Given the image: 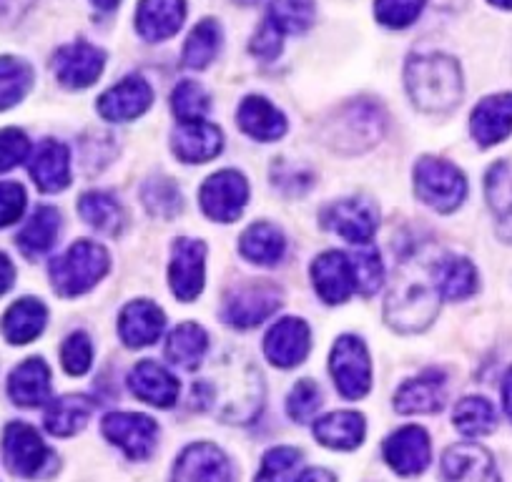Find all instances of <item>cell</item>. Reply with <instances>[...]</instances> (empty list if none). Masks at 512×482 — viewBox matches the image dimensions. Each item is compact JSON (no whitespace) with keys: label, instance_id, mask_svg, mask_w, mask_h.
<instances>
[{"label":"cell","instance_id":"obj_58","mask_svg":"<svg viewBox=\"0 0 512 482\" xmlns=\"http://www.w3.org/2000/svg\"><path fill=\"white\" fill-rule=\"evenodd\" d=\"M490 3L497 8H505V11H512V0H490Z\"/></svg>","mask_w":512,"mask_h":482},{"label":"cell","instance_id":"obj_18","mask_svg":"<svg viewBox=\"0 0 512 482\" xmlns=\"http://www.w3.org/2000/svg\"><path fill=\"white\" fill-rule=\"evenodd\" d=\"M171 482H231L229 457L211 442H196L179 455Z\"/></svg>","mask_w":512,"mask_h":482},{"label":"cell","instance_id":"obj_27","mask_svg":"<svg viewBox=\"0 0 512 482\" xmlns=\"http://www.w3.org/2000/svg\"><path fill=\"white\" fill-rule=\"evenodd\" d=\"M31 176L46 194H56L71 184V151L61 141H43L31 159Z\"/></svg>","mask_w":512,"mask_h":482},{"label":"cell","instance_id":"obj_52","mask_svg":"<svg viewBox=\"0 0 512 482\" xmlns=\"http://www.w3.org/2000/svg\"><path fill=\"white\" fill-rule=\"evenodd\" d=\"M282 36L284 33L267 18V21L259 26V31L254 33V38H251V53H254L256 58L272 61V58H277L279 51H282Z\"/></svg>","mask_w":512,"mask_h":482},{"label":"cell","instance_id":"obj_25","mask_svg":"<svg viewBox=\"0 0 512 482\" xmlns=\"http://www.w3.org/2000/svg\"><path fill=\"white\" fill-rule=\"evenodd\" d=\"M236 124L254 141H277L287 134L284 113L264 96H249L236 111Z\"/></svg>","mask_w":512,"mask_h":482},{"label":"cell","instance_id":"obj_11","mask_svg":"<svg viewBox=\"0 0 512 482\" xmlns=\"http://www.w3.org/2000/svg\"><path fill=\"white\" fill-rule=\"evenodd\" d=\"M101 430L108 442L121 447L131 460H146L154 452L159 425L139 412H111L103 417Z\"/></svg>","mask_w":512,"mask_h":482},{"label":"cell","instance_id":"obj_41","mask_svg":"<svg viewBox=\"0 0 512 482\" xmlns=\"http://www.w3.org/2000/svg\"><path fill=\"white\" fill-rule=\"evenodd\" d=\"M452 422L457 430L467 437H482L490 435L497 427V412L485 397H465L457 402L455 412H452Z\"/></svg>","mask_w":512,"mask_h":482},{"label":"cell","instance_id":"obj_8","mask_svg":"<svg viewBox=\"0 0 512 482\" xmlns=\"http://www.w3.org/2000/svg\"><path fill=\"white\" fill-rule=\"evenodd\" d=\"M329 367H332L334 385L347 400H362L372 387L369 352L362 339L354 337V334H344L334 342Z\"/></svg>","mask_w":512,"mask_h":482},{"label":"cell","instance_id":"obj_17","mask_svg":"<svg viewBox=\"0 0 512 482\" xmlns=\"http://www.w3.org/2000/svg\"><path fill=\"white\" fill-rule=\"evenodd\" d=\"M154 103V88L141 76H128L98 98V113L106 121H134Z\"/></svg>","mask_w":512,"mask_h":482},{"label":"cell","instance_id":"obj_54","mask_svg":"<svg viewBox=\"0 0 512 482\" xmlns=\"http://www.w3.org/2000/svg\"><path fill=\"white\" fill-rule=\"evenodd\" d=\"M16 282V269H13V262L6 257V254L0 252V297L8 292Z\"/></svg>","mask_w":512,"mask_h":482},{"label":"cell","instance_id":"obj_40","mask_svg":"<svg viewBox=\"0 0 512 482\" xmlns=\"http://www.w3.org/2000/svg\"><path fill=\"white\" fill-rule=\"evenodd\" d=\"M33 86V68L16 56H0V111L18 106Z\"/></svg>","mask_w":512,"mask_h":482},{"label":"cell","instance_id":"obj_15","mask_svg":"<svg viewBox=\"0 0 512 482\" xmlns=\"http://www.w3.org/2000/svg\"><path fill=\"white\" fill-rule=\"evenodd\" d=\"M309 344H312V332H309L307 322L297 317H287L267 332L264 354H267L274 367L292 370V367L304 362V357L309 354Z\"/></svg>","mask_w":512,"mask_h":482},{"label":"cell","instance_id":"obj_49","mask_svg":"<svg viewBox=\"0 0 512 482\" xmlns=\"http://www.w3.org/2000/svg\"><path fill=\"white\" fill-rule=\"evenodd\" d=\"M93 362V344L86 332H73L61 347V365L68 375L81 377L91 370Z\"/></svg>","mask_w":512,"mask_h":482},{"label":"cell","instance_id":"obj_30","mask_svg":"<svg viewBox=\"0 0 512 482\" xmlns=\"http://www.w3.org/2000/svg\"><path fill=\"white\" fill-rule=\"evenodd\" d=\"M485 196L495 214L500 239L512 244V159L490 166L485 176Z\"/></svg>","mask_w":512,"mask_h":482},{"label":"cell","instance_id":"obj_7","mask_svg":"<svg viewBox=\"0 0 512 482\" xmlns=\"http://www.w3.org/2000/svg\"><path fill=\"white\" fill-rule=\"evenodd\" d=\"M279 307H282V292L277 289V284L244 282L229 289L221 317L231 327L251 329L272 317Z\"/></svg>","mask_w":512,"mask_h":482},{"label":"cell","instance_id":"obj_50","mask_svg":"<svg viewBox=\"0 0 512 482\" xmlns=\"http://www.w3.org/2000/svg\"><path fill=\"white\" fill-rule=\"evenodd\" d=\"M31 154V141L21 129L0 131V174L16 169Z\"/></svg>","mask_w":512,"mask_h":482},{"label":"cell","instance_id":"obj_28","mask_svg":"<svg viewBox=\"0 0 512 482\" xmlns=\"http://www.w3.org/2000/svg\"><path fill=\"white\" fill-rule=\"evenodd\" d=\"M8 395L18 407H41L51 397V370L43 359L31 357L8 377Z\"/></svg>","mask_w":512,"mask_h":482},{"label":"cell","instance_id":"obj_45","mask_svg":"<svg viewBox=\"0 0 512 482\" xmlns=\"http://www.w3.org/2000/svg\"><path fill=\"white\" fill-rule=\"evenodd\" d=\"M209 103V93L194 81H181L171 93V108H174V116L179 118V124L201 121L209 113Z\"/></svg>","mask_w":512,"mask_h":482},{"label":"cell","instance_id":"obj_43","mask_svg":"<svg viewBox=\"0 0 512 482\" xmlns=\"http://www.w3.org/2000/svg\"><path fill=\"white\" fill-rule=\"evenodd\" d=\"M349 259H352V269H354V279H357V292L369 297V294L377 292L382 287L384 279V269H382V259H379L377 247H369V244H362L349 252Z\"/></svg>","mask_w":512,"mask_h":482},{"label":"cell","instance_id":"obj_33","mask_svg":"<svg viewBox=\"0 0 512 482\" xmlns=\"http://www.w3.org/2000/svg\"><path fill=\"white\" fill-rule=\"evenodd\" d=\"M364 432V417L359 412H332V415H324L322 420L314 422V437L317 442H322L324 447H332V450H354V447L362 445Z\"/></svg>","mask_w":512,"mask_h":482},{"label":"cell","instance_id":"obj_23","mask_svg":"<svg viewBox=\"0 0 512 482\" xmlns=\"http://www.w3.org/2000/svg\"><path fill=\"white\" fill-rule=\"evenodd\" d=\"M184 21V0H141L139 8H136V31L149 43H159L176 36Z\"/></svg>","mask_w":512,"mask_h":482},{"label":"cell","instance_id":"obj_46","mask_svg":"<svg viewBox=\"0 0 512 482\" xmlns=\"http://www.w3.org/2000/svg\"><path fill=\"white\" fill-rule=\"evenodd\" d=\"M302 462V452L297 447H274L264 455L262 470L254 482H292Z\"/></svg>","mask_w":512,"mask_h":482},{"label":"cell","instance_id":"obj_13","mask_svg":"<svg viewBox=\"0 0 512 482\" xmlns=\"http://www.w3.org/2000/svg\"><path fill=\"white\" fill-rule=\"evenodd\" d=\"M324 226L337 231L342 239L352 241V244H367L377 231V206L364 196H352V199L337 201L329 206L322 216Z\"/></svg>","mask_w":512,"mask_h":482},{"label":"cell","instance_id":"obj_22","mask_svg":"<svg viewBox=\"0 0 512 482\" xmlns=\"http://www.w3.org/2000/svg\"><path fill=\"white\" fill-rule=\"evenodd\" d=\"M164 327V312L159 304L149 302V299H136L118 317V334H121L123 344H128L131 349L151 347L161 337Z\"/></svg>","mask_w":512,"mask_h":482},{"label":"cell","instance_id":"obj_59","mask_svg":"<svg viewBox=\"0 0 512 482\" xmlns=\"http://www.w3.org/2000/svg\"><path fill=\"white\" fill-rule=\"evenodd\" d=\"M239 6H254V3H259V0H236Z\"/></svg>","mask_w":512,"mask_h":482},{"label":"cell","instance_id":"obj_57","mask_svg":"<svg viewBox=\"0 0 512 482\" xmlns=\"http://www.w3.org/2000/svg\"><path fill=\"white\" fill-rule=\"evenodd\" d=\"M91 3L98 8V11L111 13V11H116L118 3H121V0H91Z\"/></svg>","mask_w":512,"mask_h":482},{"label":"cell","instance_id":"obj_36","mask_svg":"<svg viewBox=\"0 0 512 482\" xmlns=\"http://www.w3.org/2000/svg\"><path fill=\"white\" fill-rule=\"evenodd\" d=\"M58 229H61V214L53 206H38L18 234V247L26 257H41V254L51 252V247L56 244Z\"/></svg>","mask_w":512,"mask_h":482},{"label":"cell","instance_id":"obj_4","mask_svg":"<svg viewBox=\"0 0 512 482\" xmlns=\"http://www.w3.org/2000/svg\"><path fill=\"white\" fill-rule=\"evenodd\" d=\"M384 126L387 118L379 103L362 98L334 113L332 121L324 126V141L342 154H357L382 139Z\"/></svg>","mask_w":512,"mask_h":482},{"label":"cell","instance_id":"obj_20","mask_svg":"<svg viewBox=\"0 0 512 482\" xmlns=\"http://www.w3.org/2000/svg\"><path fill=\"white\" fill-rule=\"evenodd\" d=\"M442 480L445 482H500L495 460L480 445H452L442 455Z\"/></svg>","mask_w":512,"mask_h":482},{"label":"cell","instance_id":"obj_37","mask_svg":"<svg viewBox=\"0 0 512 482\" xmlns=\"http://www.w3.org/2000/svg\"><path fill=\"white\" fill-rule=\"evenodd\" d=\"M206 349H209V334L199 324H181L166 339V359L184 370L201 367Z\"/></svg>","mask_w":512,"mask_h":482},{"label":"cell","instance_id":"obj_26","mask_svg":"<svg viewBox=\"0 0 512 482\" xmlns=\"http://www.w3.org/2000/svg\"><path fill=\"white\" fill-rule=\"evenodd\" d=\"M128 387L141 402L169 410L179 400V380L156 362H141L128 375Z\"/></svg>","mask_w":512,"mask_h":482},{"label":"cell","instance_id":"obj_10","mask_svg":"<svg viewBox=\"0 0 512 482\" xmlns=\"http://www.w3.org/2000/svg\"><path fill=\"white\" fill-rule=\"evenodd\" d=\"M249 201V184L234 169H224L211 174L199 191V204L211 221L231 224L241 216Z\"/></svg>","mask_w":512,"mask_h":482},{"label":"cell","instance_id":"obj_39","mask_svg":"<svg viewBox=\"0 0 512 482\" xmlns=\"http://www.w3.org/2000/svg\"><path fill=\"white\" fill-rule=\"evenodd\" d=\"M221 46V26L214 18L201 21L194 31L189 33L184 43V66L194 71H204L216 58Z\"/></svg>","mask_w":512,"mask_h":482},{"label":"cell","instance_id":"obj_51","mask_svg":"<svg viewBox=\"0 0 512 482\" xmlns=\"http://www.w3.org/2000/svg\"><path fill=\"white\" fill-rule=\"evenodd\" d=\"M26 211V189L16 181L0 184V229L16 224Z\"/></svg>","mask_w":512,"mask_h":482},{"label":"cell","instance_id":"obj_38","mask_svg":"<svg viewBox=\"0 0 512 482\" xmlns=\"http://www.w3.org/2000/svg\"><path fill=\"white\" fill-rule=\"evenodd\" d=\"M78 211H81V219L91 229L101 231V234H118L123 226L121 204L108 191H88V194H83L78 199Z\"/></svg>","mask_w":512,"mask_h":482},{"label":"cell","instance_id":"obj_42","mask_svg":"<svg viewBox=\"0 0 512 482\" xmlns=\"http://www.w3.org/2000/svg\"><path fill=\"white\" fill-rule=\"evenodd\" d=\"M314 3L312 0H272L269 6V21L284 33V36H297V33H307L312 28Z\"/></svg>","mask_w":512,"mask_h":482},{"label":"cell","instance_id":"obj_53","mask_svg":"<svg viewBox=\"0 0 512 482\" xmlns=\"http://www.w3.org/2000/svg\"><path fill=\"white\" fill-rule=\"evenodd\" d=\"M274 184L287 194H304L312 186V174L307 169H297V164L274 166Z\"/></svg>","mask_w":512,"mask_h":482},{"label":"cell","instance_id":"obj_56","mask_svg":"<svg viewBox=\"0 0 512 482\" xmlns=\"http://www.w3.org/2000/svg\"><path fill=\"white\" fill-rule=\"evenodd\" d=\"M502 405H505L507 417L512 420V367L507 370L505 382H502Z\"/></svg>","mask_w":512,"mask_h":482},{"label":"cell","instance_id":"obj_6","mask_svg":"<svg viewBox=\"0 0 512 482\" xmlns=\"http://www.w3.org/2000/svg\"><path fill=\"white\" fill-rule=\"evenodd\" d=\"M415 194L422 204L440 214H450L465 201L467 181L457 166L437 156H425L415 166Z\"/></svg>","mask_w":512,"mask_h":482},{"label":"cell","instance_id":"obj_19","mask_svg":"<svg viewBox=\"0 0 512 482\" xmlns=\"http://www.w3.org/2000/svg\"><path fill=\"white\" fill-rule=\"evenodd\" d=\"M312 282L327 304H342L357 292L352 259L347 252H324L314 259Z\"/></svg>","mask_w":512,"mask_h":482},{"label":"cell","instance_id":"obj_29","mask_svg":"<svg viewBox=\"0 0 512 482\" xmlns=\"http://www.w3.org/2000/svg\"><path fill=\"white\" fill-rule=\"evenodd\" d=\"M445 375L437 370L425 372L415 380L405 382L395 395V407L402 415H422V412H440L445 405Z\"/></svg>","mask_w":512,"mask_h":482},{"label":"cell","instance_id":"obj_9","mask_svg":"<svg viewBox=\"0 0 512 482\" xmlns=\"http://www.w3.org/2000/svg\"><path fill=\"white\" fill-rule=\"evenodd\" d=\"M3 460L13 475L41 477L56 462V455L48 450L36 427L26 422H11L3 432Z\"/></svg>","mask_w":512,"mask_h":482},{"label":"cell","instance_id":"obj_35","mask_svg":"<svg viewBox=\"0 0 512 482\" xmlns=\"http://www.w3.org/2000/svg\"><path fill=\"white\" fill-rule=\"evenodd\" d=\"M432 282L440 297L457 302L475 294L477 289V272L470 259L465 257H445L432 269Z\"/></svg>","mask_w":512,"mask_h":482},{"label":"cell","instance_id":"obj_2","mask_svg":"<svg viewBox=\"0 0 512 482\" xmlns=\"http://www.w3.org/2000/svg\"><path fill=\"white\" fill-rule=\"evenodd\" d=\"M407 93L422 111H450L462 98V71L445 53L412 56L405 68Z\"/></svg>","mask_w":512,"mask_h":482},{"label":"cell","instance_id":"obj_24","mask_svg":"<svg viewBox=\"0 0 512 482\" xmlns=\"http://www.w3.org/2000/svg\"><path fill=\"white\" fill-rule=\"evenodd\" d=\"M221 131L206 121H189L179 124L171 134V146H174L176 159L184 164H204L214 156L221 154Z\"/></svg>","mask_w":512,"mask_h":482},{"label":"cell","instance_id":"obj_21","mask_svg":"<svg viewBox=\"0 0 512 482\" xmlns=\"http://www.w3.org/2000/svg\"><path fill=\"white\" fill-rule=\"evenodd\" d=\"M470 131L482 149L505 141L512 134V93L482 98L470 116Z\"/></svg>","mask_w":512,"mask_h":482},{"label":"cell","instance_id":"obj_12","mask_svg":"<svg viewBox=\"0 0 512 482\" xmlns=\"http://www.w3.org/2000/svg\"><path fill=\"white\" fill-rule=\"evenodd\" d=\"M106 66V53L86 41L58 48L53 56V73L66 88H88L101 78Z\"/></svg>","mask_w":512,"mask_h":482},{"label":"cell","instance_id":"obj_47","mask_svg":"<svg viewBox=\"0 0 512 482\" xmlns=\"http://www.w3.org/2000/svg\"><path fill=\"white\" fill-rule=\"evenodd\" d=\"M425 0H374V16L384 28H400L412 26L420 18Z\"/></svg>","mask_w":512,"mask_h":482},{"label":"cell","instance_id":"obj_32","mask_svg":"<svg viewBox=\"0 0 512 482\" xmlns=\"http://www.w3.org/2000/svg\"><path fill=\"white\" fill-rule=\"evenodd\" d=\"M239 252L259 267H277L287 252V239L274 224L259 221L239 236Z\"/></svg>","mask_w":512,"mask_h":482},{"label":"cell","instance_id":"obj_48","mask_svg":"<svg viewBox=\"0 0 512 482\" xmlns=\"http://www.w3.org/2000/svg\"><path fill=\"white\" fill-rule=\"evenodd\" d=\"M319 407H322V390H319L317 382L302 380L294 385L292 392H289L287 412L294 422H299V425L312 420L319 412Z\"/></svg>","mask_w":512,"mask_h":482},{"label":"cell","instance_id":"obj_34","mask_svg":"<svg viewBox=\"0 0 512 482\" xmlns=\"http://www.w3.org/2000/svg\"><path fill=\"white\" fill-rule=\"evenodd\" d=\"M93 410H96V402L86 395H66L58 397L56 402H51L46 410V430L56 437H71L76 432H81L86 427V422L91 420Z\"/></svg>","mask_w":512,"mask_h":482},{"label":"cell","instance_id":"obj_31","mask_svg":"<svg viewBox=\"0 0 512 482\" xmlns=\"http://www.w3.org/2000/svg\"><path fill=\"white\" fill-rule=\"evenodd\" d=\"M46 322V304L36 297H23L16 304H11V309L3 314V337L11 344H16V347H21V344H28L36 337H41Z\"/></svg>","mask_w":512,"mask_h":482},{"label":"cell","instance_id":"obj_3","mask_svg":"<svg viewBox=\"0 0 512 482\" xmlns=\"http://www.w3.org/2000/svg\"><path fill=\"white\" fill-rule=\"evenodd\" d=\"M108 252L96 241L81 239L51 262V282L61 297H81L91 292L108 272Z\"/></svg>","mask_w":512,"mask_h":482},{"label":"cell","instance_id":"obj_1","mask_svg":"<svg viewBox=\"0 0 512 482\" xmlns=\"http://www.w3.org/2000/svg\"><path fill=\"white\" fill-rule=\"evenodd\" d=\"M191 402L196 410L211 412L224 422L249 425L264 405L262 375L241 354H224L191 385Z\"/></svg>","mask_w":512,"mask_h":482},{"label":"cell","instance_id":"obj_44","mask_svg":"<svg viewBox=\"0 0 512 482\" xmlns=\"http://www.w3.org/2000/svg\"><path fill=\"white\" fill-rule=\"evenodd\" d=\"M141 199H144V206L154 216H164V219H171L181 211V191L179 186L171 179H164V176H154L151 181H146L144 191H141Z\"/></svg>","mask_w":512,"mask_h":482},{"label":"cell","instance_id":"obj_14","mask_svg":"<svg viewBox=\"0 0 512 482\" xmlns=\"http://www.w3.org/2000/svg\"><path fill=\"white\" fill-rule=\"evenodd\" d=\"M384 460L397 475H420L427 470L432 460L430 450V435H427L422 427L407 425L402 430L392 432L387 440H384Z\"/></svg>","mask_w":512,"mask_h":482},{"label":"cell","instance_id":"obj_5","mask_svg":"<svg viewBox=\"0 0 512 482\" xmlns=\"http://www.w3.org/2000/svg\"><path fill=\"white\" fill-rule=\"evenodd\" d=\"M437 304H440V294H437L435 282L427 284L422 274H405L387 297L384 317L400 332H420L430 327L432 319L437 317Z\"/></svg>","mask_w":512,"mask_h":482},{"label":"cell","instance_id":"obj_55","mask_svg":"<svg viewBox=\"0 0 512 482\" xmlns=\"http://www.w3.org/2000/svg\"><path fill=\"white\" fill-rule=\"evenodd\" d=\"M297 482H337L329 470H319V467H312V470H304L302 477Z\"/></svg>","mask_w":512,"mask_h":482},{"label":"cell","instance_id":"obj_16","mask_svg":"<svg viewBox=\"0 0 512 482\" xmlns=\"http://www.w3.org/2000/svg\"><path fill=\"white\" fill-rule=\"evenodd\" d=\"M206 247L196 239H176L174 257L169 267L171 292L181 302H191L204 289Z\"/></svg>","mask_w":512,"mask_h":482}]
</instances>
